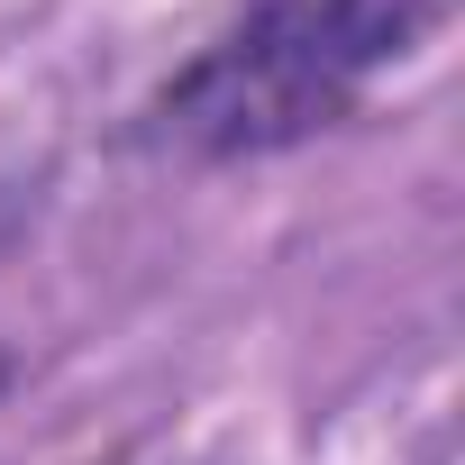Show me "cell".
<instances>
[{
    "mask_svg": "<svg viewBox=\"0 0 465 465\" xmlns=\"http://www.w3.org/2000/svg\"><path fill=\"white\" fill-rule=\"evenodd\" d=\"M438 0H247L146 110L137 146L238 164L302 146L356 110V92L420 46Z\"/></svg>",
    "mask_w": 465,
    "mask_h": 465,
    "instance_id": "1",
    "label": "cell"
}]
</instances>
